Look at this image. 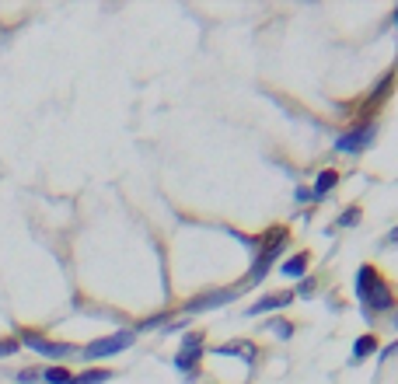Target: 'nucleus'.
<instances>
[{"label": "nucleus", "mask_w": 398, "mask_h": 384, "mask_svg": "<svg viewBox=\"0 0 398 384\" xmlns=\"http://www.w3.org/2000/svg\"><path fill=\"white\" fill-rule=\"evenodd\" d=\"M286 245H290V227H286V224H276V227H269L262 238H255V256H252L248 276H244L241 283H244L248 290L259 287V283L269 276V269L279 262V256L286 252Z\"/></svg>", "instance_id": "f257e3e1"}, {"label": "nucleus", "mask_w": 398, "mask_h": 384, "mask_svg": "<svg viewBox=\"0 0 398 384\" xmlns=\"http://www.w3.org/2000/svg\"><path fill=\"white\" fill-rule=\"evenodd\" d=\"M18 342H21L25 349H32V353L45 356V360H56V363H63V360H70V356H80V349L74 346V342L49 339V336L32 332V329H21V332H18Z\"/></svg>", "instance_id": "f03ea898"}, {"label": "nucleus", "mask_w": 398, "mask_h": 384, "mask_svg": "<svg viewBox=\"0 0 398 384\" xmlns=\"http://www.w3.org/2000/svg\"><path fill=\"white\" fill-rule=\"evenodd\" d=\"M374 140H377V119H374V123H353L350 129H343V133L335 136L332 150H335V154L360 158L363 150H370V147H374Z\"/></svg>", "instance_id": "7ed1b4c3"}, {"label": "nucleus", "mask_w": 398, "mask_h": 384, "mask_svg": "<svg viewBox=\"0 0 398 384\" xmlns=\"http://www.w3.org/2000/svg\"><path fill=\"white\" fill-rule=\"evenodd\" d=\"M244 290H248L244 283H238V287H213V290H203V294H196L193 300H185L182 314H185V318H196V314H206V311H217V307L238 300Z\"/></svg>", "instance_id": "20e7f679"}, {"label": "nucleus", "mask_w": 398, "mask_h": 384, "mask_svg": "<svg viewBox=\"0 0 398 384\" xmlns=\"http://www.w3.org/2000/svg\"><path fill=\"white\" fill-rule=\"evenodd\" d=\"M136 342V329H119L112 336H102V339H91L87 346H80V356L84 360H105V356H116L122 349H129Z\"/></svg>", "instance_id": "39448f33"}, {"label": "nucleus", "mask_w": 398, "mask_h": 384, "mask_svg": "<svg viewBox=\"0 0 398 384\" xmlns=\"http://www.w3.org/2000/svg\"><path fill=\"white\" fill-rule=\"evenodd\" d=\"M203 353H206L203 332H185L182 342H178V353H175L171 367H175L178 374H193V371H199V363H203Z\"/></svg>", "instance_id": "423d86ee"}, {"label": "nucleus", "mask_w": 398, "mask_h": 384, "mask_svg": "<svg viewBox=\"0 0 398 384\" xmlns=\"http://www.w3.org/2000/svg\"><path fill=\"white\" fill-rule=\"evenodd\" d=\"M395 77H398V67H392V70H388V74H384V77L374 84V91H370L363 102H360V112H357L360 123H374V116H377L381 102H384V98L392 94V87H395Z\"/></svg>", "instance_id": "0eeeda50"}, {"label": "nucleus", "mask_w": 398, "mask_h": 384, "mask_svg": "<svg viewBox=\"0 0 398 384\" xmlns=\"http://www.w3.org/2000/svg\"><path fill=\"white\" fill-rule=\"evenodd\" d=\"M384 311H395V290L388 287L384 276H377L367 300H363V314H367V322H374V314H384Z\"/></svg>", "instance_id": "6e6552de"}, {"label": "nucleus", "mask_w": 398, "mask_h": 384, "mask_svg": "<svg viewBox=\"0 0 398 384\" xmlns=\"http://www.w3.org/2000/svg\"><path fill=\"white\" fill-rule=\"evenodd\" d=\"M290 300H294L290 290H273V294H262L259 300H252L241 314H244V318H259V314H269V311H286Z\"/></svg>", "instance_id": "1a4fd4ad"}, {"label": "nucleus", "mask_w": 398, "mask_h": 384, "mask_svg": "<svg viewBox=\"0 0 398 384\" xmlns=\"http://www.w3.org/2000/svg\"><path fill=\"white\" fill-rule=\"evenodd\" d=\"M308 265H311V252H294L290 258L279 262V276L283 280H304L308 276Z\"/></svg>", "instance_id": "9d476101"}, {"label": "nucleus", "mask_w": 398, "mask_h": 384, "mask_svg": "<svg viewBox=\"0 0 398 384\" xmlns=\"http://www.w3.org/2000/svg\"><path fill=\"white\" fill-rule=\"evenodd\" d=\"M374 353H381V342H377V336H374V332H363V336H357V339H353V353H350V367H357V363H363V360H370Z\"/></svg>", "instance_id": "9b49d317"}, {"label": "nucleus", "mask_w": 398, "mask_h": 384, "mask_svg": "<svg viewBox=\"0 0 398 384\" xmlns=\"http://www.w3.org/2000/svg\"><path fill=\"white\" fill-rule=\"evenodd\" d=\"M343 182V171H335V168H321L318 175H315V185H311V196H315V203H321L335 185Z\"/></svg>", "instance_id": "f8f14e48"}, {"label": "nucleus", "mask_w": 398, "mask_h": 384, "mask_svg": "<svg viewBox=\"0 0 398 384\" xmlns=\"http://www.w3.org/2000/svg\"><path fill=\"white\" fill-rule=\"evenodd\" d=\"M377 276H381V273H377V265H370V262H363L357 269V276H353V294H357L360 304L367 300V294H370V287H374Z\"/></svg>", "instance_id": "ddd939ff"}, {"label": "nucleus", "mask_w": 398, "mask_h": 384, "mask_svg": "<svg viewBox=\"0 0 398 384\" xmlns=\"http://www.w3.org/2000/svg\"><path fill=\"white\" fill-rule=\"evenodd\" d=\"M213 353H217V356H244V363H255V356H259V349H255V342H252V339L213 346Z\"/></svg>", "instance_id": "4468645a"}, {"label": "nucleus", "mask_w": 398, "mask_h": 384, "mask_svg": "<svg viewBox=\"0 0 398 384\" xmlns=\"http://www.w3.org/2000/svg\"><path fill=\"white\" fill-rule=\"evenodd\" d=\"M105 381H112V371H105V367H87V371L70 378V384H105Z\"/></svg>", "instance_id": "2eb2a0df"}, {"label": "nucleus", "mask_w": 398, "mask_h": 384, "mask_svg": "<svg viewBox=\"0 0 398 384\" xmlns=\"http://www.w3.org/2000/svg\"><path fill=\"white\" fill-rule=\"evenodd\" d=\"M70 367L56 363V367H42V384H70Z\"/></svg>", "instance_id": "dca6fc26"}, {"label": "nucleus", "mask_w": 398, "mask_h": 384, "mask_svg": "<svg viewBox=\"0 0 398 384\" xmlns=\"http://www.w3.org/2000/svg\"><path fill=\"white\" fill-rule=\"evenodd\" d=\"M360 207H346V210H343V214L335 216V227H332V231H350V227H357L360 224Z\"/></svg>", "instance_id": "f3484780"}, {"label": "nucleus", "mask_w": 398, "mask_h": 384, "mask_svg": "<svg viewBox=\"0 0 398 384\" xmlns=\"http://www.w3.org/2000/svg\"><path fill=\"white\" fill-rule=\"evenodd\" d=\"M171 314H175V311H158V314H151V318H144V322L136 325V332H154V329H164Z\"/></svg>", "instance_id": "a211bd4d"}, {"label": "nucleus", "mask_w": 398, "mask_h": 384, "mask_svg": "<svg viewBox=\"0 0 398 384\" xmlns=\"http://www.w3.org/2000/svg\"><path fill=\"white\" fill-rule=\"evenodd\" d=\"M266 332H273V336H279V339L286 342L294 336V322H286V318H269V322H266Z\"/></svg>", "instance_id": "6ab92c4d"}, {"label": "nucleus", "mask_w": 398, "mask_h": 384, "mask_svg": "<svg viewBox=\"0 0 398 384\" xmlns=\"http://www.w3.org/2000/svg\"><path fill=\"white\" fill-rule=\"evenodd\" d=\"M315 294H318V280H311V276L297 280V290H294V297H315Z\"/></svg>", "instance_id": "aec40b11"}, {"label": "nucleus", "mask_w": 398, "mask_h": 384, "mask_svg": "<svg viewBox=\"0 0 398 384\" xmlns=\"http://www.w3.org/2000/svg\"><path fill=\"white\" fill-rule=\"evenodd\" d=\"M14 381L18 384H42V367H25V371H18Z\"/></svg>", "instance_id": "412c9836"}, {"label": "nucleus", "mask_w": 398, "mask_h": 384, "mask_svg": "<svg viewBox=\"0 0 398 384\" xmlns=\"http://www.w3.org/2000/svg\"><path fill=\"white\" fill-rule=\"evenodd\" d=\"M18 349H21L18 336H7V339H0V360H4V356H14Z\"/></svg>", "instance_id": "4be33fe9"}, {"label": "nucleus", "mask_w": 398, "mask_h": 384, "mask_svg": "<svg viewBox=\"0 0 398 384\" xmlns=\"http://www.w3.org/2000/svg\"><path fill=\"white\" fill-rule=\"evenodd\" d=\"M294 199H297L301 207H311V203H315V196H311V185H297V189H294Z\"/></svg>", "instance_id": "5701e85b"}, {"label": "nucleus", "mask_w": 398, "mask_h": 384, "mask_svg": "<svg viewBox=\"0 0 398 384\" xmlns=\"http://www.w3.org/2000/svg\"><path fill=\"white\" fill-rule=\"evenodd\" d=\"M185 325H189V318H178V322H168L164 332H168V336H171V332H185Z\"/></svg>", "instance_id": "b1692460"}, {"label": "nucleus", "mask_w": 398, "mask_h": 384, "mask_svg": "<svg viewBox=\"0 0 398 384\" xmlns=\"http://www.w3.org/2000/svg\"><path fill=\"white\" fill-rule=\"evenodd\" d=\"M398 353V339L392 342V346H384V349H381V353H377V356H381V363H384V360H392V356H395Z\"/></svg>", "instance_id": "393cba45"}, {"label": "nucleus", "mask_w": 398, "mask_h": 384, "mask_svg": "<svg viewBox=\"0 0 398 384\" xmlns=\"http://www.w3.org/2000/svg\"><path fill=\"white\" fill-rule=\"evenodd\" d=\"M384 241H388V245H398V227H392V234H388Z\"/></svg>", "instance_id": "a878e982"}, {"label": "nucleus", "mask_w": 398, "mask_h": 384, "mask_svg": "<svg viewBox=\"0 0 398 384\" xmlns=\"http://www.w3.org/2000/svg\"><path fill=\"white\" fill-rule=\"evenodd\" d=\"M392 25H395V28H398V7H395V11H392Z\"/></svg>", "instance_id": "bb28decb"}, {"label": "nucleus", "mask_w": 398, "mask_h": 384, "mask_svg": "<svg viewBox=\"0 0 398 384\" xmlns=\"http://www.w3.org/2000/svg\"><path fill=\"white\" fill-rule=\"evenodd\" d=\"M392 325H395V329H398V311H395V314H392Z\"/></svg>", "instance_id": "cd10ccee"}]
</instances>
